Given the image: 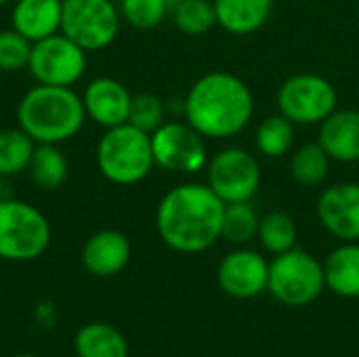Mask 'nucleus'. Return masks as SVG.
<instances>
[{
    "label": "nucleus",
    "mask_w": 359,
    "mask_h": 357,
    "mask_svg": "<svg viewBox=\"0 0 359 357\" xmlns=\"http://www.w3.org/2000/svg\"><path fill=\"white\" fill-rule=\"evenodd\" d=\"M36 143L19 126L0 130V179L27 170Z\"/></svg>",
    "instance_id": "22"
},
{
    "label": "nucleus",
    "mask_w": 359,
    "mask_h": 357,
    "mask_svg": "<svg viewBox=\"0 0 359 357\" xmlns=\"http://www.w3.org/2000/svg\"><path fill=\"white\" fill-rule=\"evenodd\" d=\"M11 0H0V6H4V4H8Z\"/></svg>",
    "instance_id": "32"
},
{
    "label": "nucleus",
    "mask_w": 359,
    "mask_h": 357,
    "mask_svg": "<svg viewBox=\"0 0 359 357\" xmlns=\"http://www.w3.org/2000/svg\"><path fill=\"white\" fill-rule=\"evenodd\" d=\"M166 0H122L120 15L122 19L137 29H151L160 25L168 15Z\"/></svg>",
    "instance_id": "28"
},
{
    "label": "nucleus",
    "mask_w": 359,
    "mask_h": 357,
    "mask_svg": "<svg viewBox=\"0 0 359 357\" xmlns=\"http://www.w3.org/2000/svg\"><path fill=\"white\" fill-rule=\"evenodd\" d=\"M217 282L221 290L233 299H255L267 290L269 263L257 250L238 248L219 263Z\"/></svg>",
    "instance_id": "12"
},
{
    "label": "nucleus",
    "mask_w": 359,
    "mask_h": 357,
    "mask_svg": "<svg viewBox=\"0 0 359 357\" xmlns=\"http://www.w3.org/2000/svg\"><path fill=\"white\" fill-rule=\"evenodd\" d=\"M50 223L32 204L0 198V259L32 261L46 252Z\"/></svg>",
    "instance_id": "5"
},
{
    "label": "nucleus",
    "mask_w": 359,
    "mask_h": 357,
    "mask_svg": "<svg viewBox=\"0 0 359 357\" xmlns=\"http://www.w3.org/2000/svg\"><path fill=\"white\" fill-rule=\"evenodd\" d=\"M172 19L187 36H202L217 25V13L210 0H183L172 8Z\"/></svg>",
    "instance_id": "27"
},
{
    "label": "nucleus",
    "mask_w": 359,
    "mask_h": 357,
    "mask_svg": "<svg viewBox=\"0 0 359 357\" xmlns=\"http://www.w3.org/2000/svg\"><path fill=\"white\" fill-rule=\"evenodd\" d=\"M183 0H166V4H168V8H170V13H172V8L177 6V4H181Z\"/></svg>",
    "instance_id": "31"
},
{
    "label": "nucleus",
    "mask_w": 359,
    "mask_h": 357,
    "mask_svg": "<svg viewBox=\"0 0 359 357\" xmlns=\"http://www.w3.org/2000/svg\"><path fill=\"white\" fill-rule=\"evenodd\" d=\"M250 86L229 72H208L198 78L185 101L183 116L204 139H231L252 120Z\"/></svg>",
    "instance_id": "2"
},
{
    "label": "nucleus",
    "mask_w": 359,
    "mask_h": 357,
    "mask_svg": "<svg viewBox=\"0 0 359 357\" xmlns=\"http://www.w3.org/2000/svg\"><path fill=\"white\" fill-rule=\"evenodd\" d=\"M27 69L38 84L74 86L86 72V50L57 32L32 44Z\"/></svg>",
    "instance_id": "10"
},
{
    "label": "nucleus",
    "mask_w": 359,
    "mask_h": 357,
    "mask_svg": "<svg viewBox=\"0 0 359 357\" xmlns=\"http://www.w3.org/2000/svg\"><path fill=\"white\" fill-rule=\"evenodd\" d=\"M166 107L164 101L154 95V93H139L133 97L130 103V114H128V122L145 133H154L158 126H162L166 120Z\"/></svg>",
    "instance_id": "29"
},
{
    "label": "nucleus",
    "mask_w": 359,
    "mask_h": 357,
    "mask_svg": "<svg viewBox=\"0 0 359 357\" xmlns=\"http://www.w3.org/2000/svg\"><path fill=\"white\" fill-rule=\"evenodd\" d=\"M259 215L250 206V202H236V204H225V215H223V229L221 238H225L231 244H248L250 240L257 238L259 234Z\"/></svg>",
    "instance_id": "26"
},
{
    "label": "nucleus",
    "mask_w": 359,
    "mask_h": 357,
    "mask_svg": "<svg viewBox=\"0 0 359 357\" xmlns=\"http://www.w3.org/2000/svg\"><path fill=\"white\" fill-rule=\"evenodd\" d=\"M15 357H36V356H29V353H21V356H15Z\"/></svg>",
    "instance_id": "33"
},
{
    "label": "nucleus",
    "mask_w": 359,
    "mask_h": 357,
    "mask_svg": "<svg viewBox=\"0 0 359 357\" xmlns=\"http://www.w3.org/2000/svg\"><path fill=\"white\" fill-rule=\"evenodd\" d=\"M217 25L233 36H248L261 29L273 11V0H212Z\"/></svg>",
    "instance_id": "18"
},
{
    "label": "nucleus",
    "mask_w": 359,
    "mask_h": 357,
    "mask_svg": "<svg viewBox=\"0 0 359 357\" xmlns=\"http://www.w3.org/2000/svg\"><path fill=\"white\" fill-rule=\"evenodd\" d=\"M326 288L343 299H359V242H343L324 263Z\"/></svg>",
    "instance_id": "19"
},
{
    "label": "nucleus",
    "mask_w": 359,
    "mask_h": 357,
    "mask_svg": "<svg viewBox=\"0 0 359 357\" xmlns=\"http://www.w3.org/2000/svg\"><path fill=\"white\" fill-rule=\"evenodd\" d=\"M0 198H2V185H0Z\"/></svg>",
    "instance_id": "34"
},
{
    "label": "nucleus",
    "mask_w": 359,
    "mask_h": 357,
    "mask_svg": "<svg viewBox=\"0 0 359 357\" xmlns=\"http://www.w3.org/2000/svg\"><path fill=\"white\" fill-rule=\"evenodd\" d=\"M122 15L111 0H63L61 34L86 53L107 48L120 32Z\"/></svg>",
    "instance_id": "7"
},
{
    "label": "nucleus",
    "mask_w": 359,
    "mask_h": 357,
    "mask_svg": "<svg viewBox=\"0 0 359 357\" xmlns=\"http://www.w3.org/2000/svg\"><path fill=\"white\" fill-rule=\"evenodd\" d=\"M326 288L324 265L301 248L276 255L269 263L267 290L288 307H305L320 299Z\"/></svg>",
    "instance_id": "6"
},
{
    "label": "nucleus",
    "mask_w": 359,
    "mask_h": 357,
    "mask_svg": "<svg viewBox=\"0 0 359 357\" xmlns=\"http://www.w3.org/2000/svg\"><path fill=\"white\" fill-rule=\"evenodd\" d=\"M225 202L206 183L175 185L158 204L160 240L181 255H200L221 240Z\"/></svg>",
    "instance_id": "1"
},
{
    "label": "nucleus",
    "mask_w": 359,
    "mask_h": 357,
    "mask_svg": "<svg viewBox=\"0 0 359 357\" xmlns=\"http://www.w3.org/2000/svg\"><path fill=\"white\" fill-rule=\"evenodd\" d=\"M0 74H2V69H0Z\"/></svg>",
    "instance_id": "35"
},
{
    "label": "nucleus",
    "mask_w": 359,
    "mask_h": 357,
    "mask_svg": "<svg viewBox=\"0 0 359 357\" xmlns=\"http://www.w3.org/2000/svg\"><path fill=\"white\" fill-rule=\"evenodd\" d=\"M337 88L318 74H294L286 78L278 90L280 114L292 124H322L337 109Z\"/></svg>",
    "instance_id": "8"
},
{
    "label": "nucleus",
    "mask_w": 359,
    "mask_h": 357,
    "mask_svg": "<svg viewBox=\"0 0 359 357\" xmlns=\"http://www.w3.org/2000/svg\"><path fill=\"white\" fill-rule=\"evenodd\" d=\"M130 261V242L122 231L103 229L93 234L82 248V263L86 271L99 278L120 274Z\"/></svg>",
    "instance_id": "15"
},
{
    "label": "nucleus",
    "mask_w": 359,
    "mask_h": 357,
    "mask_svg": "<svg viewBox=\"0 0 359 357\" xmlns=\"http://www.w3.org/2000/svg\"><path fill=\"white\" fill-rule=\"evenodd\" d=\"M156 166L168 173L196 175L206 168L208 151L204 137L187 122H164L151 133Z\"/></svg>",
    "instance_id": "11"
},
{
    "label": "nucleus",
    "mask_w": 359,
    "mask_h": 357,
    "mask_svg": "<svg viewBox=\"0 0 359 357\" xmlns=\"http://www.w3.org/2000/svg\"><path fill=\"white\" fill-rule=\"evenodd\" d=\"M292 141H294V124L282 114L267 116L259 124L255 135L257 149L267 158L286 156L292 147Z\"/></svg>",
    "instance_id": "24"
},
{
    "label": "nucleus",
    "mask_w": 359,
    "mask_h": 357,
    "mask_svg": "<svg viewBox=\"0 0 359 357\" xmlns=\"http://www.w3.org/2000/svg\"><path fill=\"white\" fill-rule=\"evenodd\" d=\"M19 128L34 143L59 145L74 139L86 118L82 97L72 86H32L17 105Z\"/></svg>",
    "instance_id": "3"
},
{
    "label": "nucleus",
    "mask_w": 359,
    "mask_h": 357,
    "mask_svg": "<svg viewBox=\"0 0 359 357\" xmlns=\"http://www.w3.org/2000/svg\"><path fill=\"white\" fill-rule=\"evenodd\" d=\"M27 173L32 181L36 183V187L44 191H53L61 187L63 181L67 179V160L57 145L36 143Z\"/></svg>",
    "instance_id": "21"
},
{
    "label": "nucleus",
    "mask_w": 359,
    "mask_h": 357,
    "mask_svg": "<svg viewBox=\"0 0 359 357\" xmlns=\"http://www.w3.org/2000/svg\"><path fill=\"white\" fill-rule=\"evenodd\" d=\"M97 166L116 185L141 183L156 166L151 135L130 122L105 128L97 143Z\"/></svg>",
    "instance_id": "4"
},
{
    "label": "nucleus",
    "mask_w": 359,
    "mask_h": 357,
    "mask_svg": "<svg viewBox=\"0 0 359 357\" xmlns=\"http://www.w3.org/2000/svg\"><path fill=\"white\" fill-rule=\"evenodd\" d=\"M32 55V42L21 36L17 29L0 32V69L2 72H19L27 69Z\"/></svg>",
    "instance_id": "30"
},
{
    "label": "nucleus",
    "mask_w": 359,
    "mask_h": 357,
    "mask_svg": "<svg viewBox=\"0 0 359 357\" xmlns=\"http://www.w3.org/2000/svg\"><path fill=\"white\" fill-rule=\"evenodd\" d=\"M322 227L341 242H359V183H334L318 198Z\"/></svg>",
    "instance_id": "13"
},
{
    "label": "nucleus",
    "mask_w": 359,
    "mask_h": 357,
    "mask_svg": "<svg viewBox=\"0 0 359 357\" xmlns=\"http://www.w3.org/2000/svg\"><path fill=\"white\" fill-rule=\"evenodd\" d=\"M206 185L225 202H250L261 187V164L242 147H225L206 164Z\"/></svg>",
    "instance_id": "9"
},
{
    "label": "nucleus",
    "mask_w": 359,
    "mask_h": 357,
    "mask_svg": "<svg viewBox=\"0 0 359 357\" xmlns=\"http://www.w3.org/2000/svg\"><path fill=\"white\" fill-rule=\"evenodd\" d=\"M330 173V156L320 143L301 145L290 160V175L299 185L316 187L326 181Z\"/></svg>",
    "instance_id": "23"
},
{
    "label": "nucleus",
    "mask_w": 359,
    "mask_h": 357,
    "mask_svg": "<svg viewBox=\"0 0 359 357\" xmlns=\"http://www.w3.org/2000/svg\"><path fill=\"white\" fill-rule=\"evenodd\" d=\"M78 357H128V345L120 330L109 324H88L74 339Z\"/></svg>",
    "instance_id": "20"
},
{
    "label": "nucleus",
    "mask_w": 359,
    "mask_h": 357,
    "mask_svg": "<svg viewBox=\"0 0 359 357\" xmlns=\"http://www.w3.org/2000/svg\"><path fill=\"white\" fill-rule=\"evenodd\" d=\"M318 143L334 162H359V112L334 109L322 124Z\"/></svg>",
    "instance_id": "16"
},
{
    "label": "nucleus",
    "mask_w": 359,
    "mask_h": 357,
    "mask_svg": "<svg viewBox=\"0 0 359 357\" xmlns=\"http://www.w3.org/2000/svg\"><path fill=\"white\" fill-rule=\"evenodd\" d=\"M63 0H15L11 23L32 44L61 32Z\"/></svg>",
    "instance_id": "17"
},
{
    "label": "nucleus",
    "mask_w": 359,
    "mask_h": 357,
    "mask_svg": "<svg viewBox=\"0 0 359 357\" xmlns=\"http://www.w3.org/2000/svg\"><path fill=\"white\" fill-rule=\"evenodd\" d=\"M86 118L101 128H114L128 122L133 95L116 78H95L82 93Z\"/></svg>",
    "instance_id": "14"
},
{
    "label": "nucleus",
    "mask_w": 359,
    "mask_h": 357,
    "mask_svg": "<svg viewBox=\"0 0 359 357\" xmlns=\"http://www.w3.org/2000/svg\"><path fill=\"white\" fill-rule=\"evenodd\" d=\"M257 236L267 252L282 255V252L294 248L299 231H297V223L290 215H286L282 210H273L261 219Z\"/></svg>",
    "instance_id": "25"
}]
</instances>
